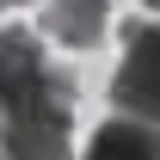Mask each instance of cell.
I'll list each match as a JSON object with an SVG mask.
<instances>
[{
	"label": "cell",
	"mask_w": 160,
	"mask_h": 160,
	"mask_svg": "<svg viewBox=\"0 0 160 160\" xmlns=\"http://www.w3.org/2000/svg\"><path fill=\"white\" fill-rule=\"evenodd\" d=\"M68 129H74V80L49 68V80L0 123V160H74Z\"/></svg>",
	"instance_id": "cell-1"
},
{
	"label": "cell",
	"mask_w": 160,
	"mask_h": 160,
	"mask_svg": "<svg viewBox=\"0 0 160 160\" xmlns=\"http://www.w3.org/2000/svg\"><path fill=\"white\" fill-rule=\"evenodd\" d=\"M111 105L160 123V25H148V19L123 25V62L111 74Z\"/></svg>",
	"instance_id": "cell-2"
},
{
	"label": "cell",
	"mask_w": 160,
	"mask_h": 160,
	"mask_svg": "<svg viewBox=\"0 0 160 160\" xmlns=\"http://www.w3.org/2000/svg\"><path fill=\"white\" fill-rule=\"evenodd\" d=\"M43 80H49L43 37H37V31H25V25H0V123L12 117Z\"/></svg>",
	"instance_id": "cell-3"
},
{
	"label": "cell",
	"mask_w": 160,
	"mask_h": 160,
	"mask_svg": "<svg viewBox=\"0 0 160 160\" xmlns=\"http://www.w3.org/2000/svg\"><path fill=\"white\" fill-rule=\"evenodd\" d=\"M86 160H160V123L117 111V117L99 123V136L86 142Z\"/></svg>",
	"instance_id": "cell-4"
},
{
	"label": "cell",
	"mask_w": 160,
	"mask_h": 160,
	"mask_svg": "<svg viewBox=\"0 0 160 160\" xmlns=\"http://www.w3.org/2000/svg\"><path fill=\"white\" fill-rule=\"evenodd\" d=\"M105 19H111V6L105 0H49V12H43V31L56 43H68V49H92L105 31Z\"/></svg>",
	"instance_id": "cell-5"
},
{
	"label": "cell",
	"mask_w": 160,
	"mask_h": 160,
	"mask_svg": "<svg viewBox=\"0 0 160 160\" xmlns=\"http://www.w3.org/2000/svg\"><path fill=\"white\" fill-rule=\"evenodd\" d=\"M12 6H25V0H12Z\"/></svg>",
	"instance_id": "cell-6"
},
{
	"label": "cell",
	"mask_w": 160,
	"mask_h": 160,
	"mask_svg": "<svg viewBox=\"0 0 160 160\" xmlns=\"http://www.w3.org/2000/svg\"><path fill=\"white\" fill-rule=\"evenodd\" d=\"M148 6H160V0H148Z\"/></svg>",
	"instance_id": "cell-7"
}]
</instances>
